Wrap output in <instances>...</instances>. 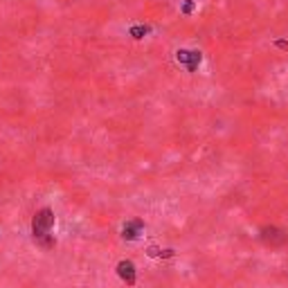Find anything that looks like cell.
<instances>
[{
  "instance_id": "6da1fadb",
  "label": "cell",
  "mask_w": 288,
  "mask_h": 288,
  "mask_svg": "<svg viewBox=\"0 0 288 288\" xmlns=\"http://www.w3.org/2000/svg\"><path fill=\"white\" fill-rule=\"evenodd\" d=\"M52 228H54V212L50 207L38 210V212L34 214V218H32V234H34V239L36 241L47 239L50 232H52Z\"/></svg>"
},
{
  "instance_id": "7a4b0ae2",
  "label": "cell",
  "mask_w": 288,
  "mask_h": 288,
  "mask_svg": "<svg viewBox=\"0 0 288 288\" xmlns=\"http://www.w3.org/2000/svg\"><path fill=\"white\" fill-rule=\"evenodd\" d=\"M261 239H264V243H268V246L279 248V246H284V243H288V232L286 230H279V228H264L261 230Z\"/></svg>"
},
{
  "instance_id": "3957f363",
  "label": "cell",
  "mask_w": 288,
  "mask_h": 288,
  "mask_svg": "<svg viewBox=\"0 0 288 288\" xmlns=\"http://www.w3.org/2000/svg\"><path fill=\"white\" fill-rule=\"evenodd\" d=\"M117 275L122 277L129 286H135V266H133V261H129V259L119 261L117 264Z\"/></svg>"
},
{
  "instance_id": "277c9868",
  "label": "cell",
  "mask_w": 288,
  "mask_h": 288,
  "mask_svg": "<svg viewBox=\"0 0 288 288\" xmlns=\"http://www.w3.org/2000/svg\"><path fill=\"white\" fill-rule=\"evenodd\" d=\"M178 61L187 65V70H189V72H194L196 68H198V63H200V52H189V50H180V52H178Z\"/></svg>"
},
{
  "instance_id": "5b68a950",
  "label": "cell",
  "mask_w": 288,
  "mask_h": 288,
  "mask_svg": "<svg viewBox=\"0 0 288 288\" xmlns=\"http://www.w3.org/2000/svg\"><path fill=\"white\" fill-rule=\"evenodd\" d=\"M142 228H144V223H142L140 218L137 221H131V223L124 225V239H137L142 232Z\"/></svg>"
},
{
  "instance_id": "8992f818",
  "label": "cell",
  "mask_w": 288,
  "mask_h": 288,
  "mask_svg": "<svg viewBox=\"0 0 288 288\" xmlns=\"http://www.w3.org/2000/svg\"><path fill=\"white\" fill-rule=\"evenodd\" d=\"M147 27H135V30H133V32H131V34H133V36H135V38H140V34H147Z\"/></svg>"
}]
</instances>
